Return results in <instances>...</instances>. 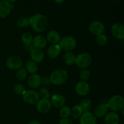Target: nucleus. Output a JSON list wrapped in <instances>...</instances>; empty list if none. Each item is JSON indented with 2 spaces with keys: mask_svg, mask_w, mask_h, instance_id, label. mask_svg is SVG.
Masks as SVG:
<instances>
[{
  "mask_svg": "<svg viewBox=\"0 0 124 124\" xmlns=\"http://www.w3.org/2000/svg\"><path fill=\"white\" fill-rule=\"evenodd\" d=\"M30 58L31 60L34 61L36 63H41L44 59L45 55L42 49L34 48L30 53Z\"/></svg>",
  "mask_w": 124,
  "mask_h": 124,
  "instance_id": "19",
  "label": "nucleus"
},
{
  "mask_svg": "<svg viewBox=\"0 0 124 124\" xmlns=\"http://www.w3.org/2000/svg\"><path fill=\"white\" fill-rule=\"evenodd\" d=\"M52 106L56 108H60L62 106L65 105L66 99L63 95L59 94H53L50 100Z\"/></svg>",
  "mask_w": 124,
  "mask_h": 124,
  "instance_id": "14",
  "label": "nucleus"
},
{
  "mask_svg": "<svg viewBox=\"0 0 124 124\" xmlns=\"http://www.w3.org/2000/svg\"><path fill=\"white\" fill-rule=\"evenodd\" d=\"M61 49L58 44H51L47 49V55L51 59H55L60 55Z\"/></svg>",
  "mask_w": 124,
  "mask_h": 124,
  "instance_id": "18",
  "label": "nucleus"
},
{
  "mask_svg": "<svg viewBox=\"0 0 124 124\" xmlns=\"http://www.w3.org/2000/svg\"><path fill=\"white\" fill-rule=\"evenodd\" d=\"M91 105H92V102H91L89 98H85L80 102L79 105L82 108L84 113V112L90 111V109L91 108Z\"/></svg>",
  "mask_w": 124,
  "mask_h": 124,
  "instance_id": "27",
  "label": "nucleus"
},
{
  "mask_svg": "<svg viewBox=\"0 0 124 124\" xmlns=\"http://www.w3.org/2000/svg\"><path fill=\"white\" fill-rule=\"evenodd\" d=\"M13 7V5L7 0L0 1V18H5L8 17Z\"/></svg>",
  "mask_w": 124,
  "mask_h": 124,
  "instance_id": "11",
  "label": "nucleus"
},
{
  "mask_svg": "<svg viewBox=\"0 0 124 124\" xmlns=\"http://www.w3.org/2000/svg\"><path fill=\"white\" fill-rule=\"evenodd\" d=\"M42 77L37 73L30 75L27 80V84L31 89H36L41 85Z\"/></svg>",
  "mask_w": 124,
  "mask_h": 124,
  "instance_id": "15",
  "label": "nucleus"
},
{
  "mask_svg": "<svg viewBox=\"0 0 124 124\" xmlns=\"http://www.w3.org/2000/svg\"><path fill=\"white\" fill-rule=\"evenodd\" d=\"M82 113L83 111L79 105H75L70 109V115L74 119L79 118Z\"/></svg>",
  "mask_w": 124,
  "mask_h": 124,
  "instance_id": "24",
  "label": "nucleus"
},
{
  "mask_svg": "<svg viewBox=\"0 0 124 124\" xmlns=\"http://www.w3.org/2000/svg\"><path fill=\"white\" fill-rule=\"evenodd\" d=\"M6 66L11 70H18L23 67V60L18 56L13 55L8 57L6 62Z\"/></svg>",
  "mask_w": 124,
  "mask_h": 124,
  "instance_id": "8",
  "label": "nucleus"
},
{
  "mask_svg": "<svg viewBox=\"0 0 124 124\" xmlns=\"http://www.w3.org/2000/svg\"><path fill=\"white\" fill-rule=\"evenodd\" d=\"M59 124H73V122L70 119L66 118V119H62L59 121Z\"/></svg>",
  "mask_w": 124,
  "mask_h": 124,
  "instance_id": "35",
  "label": "nucleus"
},
{
  "mask_svg": "<svg viewBox=\"0 0 124 124\" xmlns=\"http://www.w3.org/2000/svg\"><path fill=\"white\" fill-rule=\"evenodd\" d=\"M7 1H8L9 2H10V3H13V2H15V1H16V0H7Z\"/></svg>",
  "mask_w": 124,
  "mask_h": 124,
  "instance_id": "39",
  "label": "nucleus"
},
{
  "mask_svg": "<svg viewBox=\"0 0 124 124\" xmlns=\"http://www.w3.org/2000/svg\"><path fill=\"white\" fill-rule=\"evenodd\" d=\"M17 25L21 28H25L30 26L29 19L25 17H20L17 20Z\"/></svg>",
  "mask_w": 124,
  "mask_h": 124,
  "instance_id": "28",
  "label": "nucleus"
},
{
  "mask_svg": "<svg viewBox=\"0 0 124 124\" xmlns=\"http://www.w3.org/2000/svg\"><path fill=\"white\" fill-rule=\"evenodd\" d=\"M69 78L67 71L64 69H58L52 72L49 77L50 81L54 85H61L65 83Z\"/></svg>",
  "mask_w": 124,
  "mask_h": 124,
  "instance_id": "2",
  "label": "nucleus"
},
{
  "mask_svg": "<svg viewBox=\"0 0 124 124\" xmlns=\"http://www.w3.org/2000/svg\"></svg>",
  "mask_w": 124,
  "mask_h": 124,
  "instance_id": "41",
  "label": "nucleus"
},
{
  "mask_svg": "<svg viewBox=\"0 0 124 124\" xmlns=\"http://www.w3.org/2000/svg\"><path fill=\"white\" fill-rule=\"evenodd\" d=\"M111 32L113 36L117 40H124V26L122 23H114L111 27Z\"/></svg>",
  "mask_w": 124,
  "mask_h": 124,
  "instance_id": "10",
  "label": "nucleus"
},
{
  "mask_svg": "<svg viewBox=\"0 0 124 124\" xmlns=\"http://www.w3.org/2000/svg\"><path fill=\"white\" fill-rule=\"evenodd\" d=\"M38 93L39 96V97H41V98H48L50 96L49 90L48 89V88L45 87V86H42V87L40 88Z\"/></svg>",
  "mask_w": 124,
  "mask_h": 124,
  "instance_id": "33",
  "label": "nucleus"
},
{
  "mask_svg": "<svg viewBox=\"0 0 124 124\" xmlns=\"http://www.w3.org/2000/svg\"><path fill=\"white\" fill-rule=\"evenodd\" d=\"M50 100L47 98H41L36 103V109L39 113L46 114L50 111L52 108Z\"/></svg>",
  "mask_w": 124,
  "mask_h": 124,
  "instance_id": "9",
  "label": "nucleus"
},
{
  "mask_svg": "<svg viewBox=\"0 0 124 124\" xmlns=\"http://www.w3.org/2000/svg\"><path fill=\"white\" fill-rule=\"evenodd\" d=\"M27 76V71L25 68L21 67V68L17 70L16 77V79L18 80L23 81V80L26 79Z\"/></svg>",
  "mask_w": 124,
  "mask_h": 124,
  "instance_id": "26",
  "label": "nucleus"
},
{
  "mask_svg": "<svg viewBox=\"0 0 124 124\" xmlns=\"http://www.w3.org/2000/svg\"><path fill=\"white\" fill-rule=\"evenodd\" d=\"M92 63V57L87 52H82L76 57L75 63L81 69H86Z\"/></svg>",
  "mask_w": 124,
  "mask_h": 124,
  "instance_id": "5",
  "label": "nucleus"
},
{
  "mask_svg": "<svg viewBox=\"0 0 124 124\" xmlns=\"http://www.w3.org/2000/svg\"><path fill=\"white\" fill-rule=\"evenodd\" d=\"M50 83V81L49 77H44L42 78V80H41V85H48V84Z\"/></svg>",
  "mask_w": 124,
  "mask_h": 124,
  "instance_id": "36",
  "label": "nucleus"
},
{
  "mask_svg": "<svg viewBox=\"0 0 124 124\" xmlns=\"http://www.w3.org/2000/svg\"><path fill=\"white\" fill-rule=\"evenodd\" d=\"M28 124H41V123H40L38 120H31L30 122H29L28 123Z\"/></svg>",
  "mask_w": 124,
  "mask_h": 124,
  "instance_id": "37",
  "label": "nucleus"
},
{
  "mask_svg": "<svg viewBox=\"0 0 124 124\" xmlns=\"http://www.w3.org/2000/svg\"><path fill=\"white\" fill-rule=\"evenodd\" d=\"M107 41V36L104 34H101V35H99V36H97L96 38V42L99 46H104V45L106 44Z\"/></svg>",
  "mask_w": 124,
  "mask_h": 124,
  "instance_id": "32",
  "label": "nucleus"
},
{
  "mask_svg": "<svg viewBox=\"0 0 124 124\" xmlns=\"http://www.w3.org/2000/svg\"><path fill=\"white\" fill-rule=\"evenodd\" d=\"M65 1V0H54V2H55L56 4H60L63 3Z\"/></svg>",
  "mask_w": 124,
  "mask_h": 124,
  "instance_id": "38",
  "label": "nucleus"
},
{
  "mask_svg": "<svg viewBox=\"0 0 124 124\" xmlns=\"http://www.w3.org/2000/svg\"><path fill=\"white\" fill-rule=\"evenodd\" d=\"M79 77L81 81H87L90 77V72L87 69H82V70L80 72Z\"/></svg>",
  "mask_w": 124,
  "mask_h": 124,
  "instance_id": "31",
  "label": "nucleus"
},
{
  "mask_svg": "<svg viewBox=\"0 0 124 124\" xmlns=\"http://www.w3.org/2000/svg\"><path fill=\"white\" fill-rule=\"evenodd\" d=\"M109 108L107 103H101L96 106L93 110V115L96 117L101 118L105 117V115L108 113Z\"/></svg>",
  "mask_w": 124,
  "mask_h": 124,
  "instance_id": "16",
  "label": "nucleus"
},
{
  "mask_svg": "<svg viewBox=\"0 0 124 124\" xmlns=\"http://www.w3.org/2000/svg\"><path fill=\"white\" fill-rule=\"evenodd\" d=\"M61 51H71L73 50L77 45V41L76 38L72 36H66L61 38L58 43Z\"/></svg>",
  "mask_w": 124,
  "mask_h": 124,
  "instance_id": "4",
  "label": "nucleus"
},
{
  "mask_svg": "<svg viewBox=\"0 0 124 124\" xmlns=\"http://www.w3.org/2000/svg\"><path fill=\"white\" fill-rule=\"evenodd\" d=\"M70 109L71 108L69 106L64 105L59 108V114L62 119H66L70 115Z\"/></svg>",
  "mask_w": 124,
  "mask_h": 124,
  "instance_id": "25",
  "label": "nucleus"
},
{
  "mask_svg": "<svg viewBox=\"0 0 124 124\" xmlns=\"http://www.w3.org/2000/svg\"><path fill=\"white\" fill-rule=\"evenodd\" d=\"M32 44L34 46V48L42 49L47 46V40L43 35H38L33 38Z\"/></svg>",
  "mask_w": 124,
  "mask_h": 124,
  "instance_id": "17",
  "label": "nucleus"
},
{
  "mask_svg": "<svg viewBox=\"0 0 124 124\" xmlns=\"http://www.w3.org/2000/svg\"><path fill=\"white\" fill-rule=\"evenodd\" d=\"M23 101L28 105L36 104L39 99V96L37 91L33 89L26 90L23 95Z\"/></svg>",
  "mask_w": 124,
  "mask_h": 124,
  "instance_id": "7",
  "label": "nucleus"
},
{
  "mask_svg": "<svg viewBox=\"0 0 124 124\" xmlns=\"http://www.w3.org/2000/svg\"><path fill=\"white\" fill-rule=\"evenodd\" d=\"M25 68L27 72L31 74H35L37 72L38 70V66L37 63L31 60L27 62Z\"/></svg>",
  "mask_w": 124,
  "mask_h": 124,
  "instance_id": "23",
  "label": "nucleus"
},
{
  "mask_svg": "<svg viewBox=\"0 0 124 124\" xmlns=\"http://www.w3.org/2000/svg\"><path fill=\"white\" fill-rule=\"evenodd\" d=\"M80 124H96V117L90 111L84 112L79 117Z\"/></svg>",
  "mask_w": 124,
  "mask_h": 124,
  "instance_id": "13",
  "label": "nucleus"
},
{
  "mask_svg": "<svg viewBox=\"0 0 124 124\" xmlns=\"http://www.w3.org/2000/svg\"><path fill=\"white\" fill-rule=\"evenodd\" d=\"M60 34H59L56 30H52L48 32L47 34L46 39L47 40V42L51 43V44H58L59 41L61 40Z\"/></svg>",
  "mask_w": 124,
  "mask_h": 124,
  "instance_id": "21",
  "label": "nucleus"
},
{
  "mask_svg": "<svg viewBox=\"0 0 124 124\" xmlns=\"http://www.w3.org/2000/svg\"><path fill=\"white\" fill-rule=\"evenodd\" d=\"M75 89L76 94L79 96H85L89 93L90 88L87 81H80L76 83Z\"/></svg>",
  "mask_w": 124,
  "mask_h": 124,
  "instance_id": "12",
  "label": "nucleus"
},
{
  "mask_svg": "<svg viewBox=\"0 0 124 124\" xmlns=\"http://www.w3.org/2000/svg\"><path fill=\"white\" fill-rule=\"evenodd\" d=\"M114 1H116V0H114Z\"/></svg>",
  "mask_w": 124,
  "mask_h": 124,
  "instance_id": "40",
  "label": "nucleus"
},
{
  "mask_svg": "<svg viewBox=\"0 0 124 124\" xmlns=\"http://www.w3.org/2000/svg\"><path fill=\"white\" fill-rule=\"evenodd\" d=\"M33 38V37L32 34L30 32L24 33L21 36V40L24 45L32 43Z\"/></svg>",
  "mask_w": 124,
  "mask_h": 124,
  "instance_id": "29",
  "label": "nucleus"
},
{
  "mask_svg": "<svg viewBox=\"0 0 124 124\" xmlns=\"http://www.w3.org/2000/svg\"><path fill=\"white\" fill-rule=\"evenodd\" d=\"M30 26L34 31L38 33L44 32L48 27V20L46 16L36 13L29 18Z\"/></svg>",
  "mask_w": 124,
  "mask_h": 124,
  "instance_id": "1",
  "label": "nucleus"
},
{
  "mask_svg": "<svg viewBox=\"0 0 124 124\" xmlns=\"http://www.w3.org/2000/svg\"><path fill=\"white\" fill-rule=\"evenodd\" d=\"M88 30L91 34L97 36L104 34L105 27L104 23L100 21L95 20L90 23L88 25Z\"/></svg>",
  "mask_w": 124,
  "mask_h": 124,
  "instance_id": "6",
  "label": "nucleus"
},
{
  "mask_svg": "<svg viewBox=\"0 0 124 124\" xmlns=\"http://www.w3.org/2000/svg\"><path fill=\"white\" fill-rule=\"evenodd\" d=\"M120 117L116 112L111 111L105 115V124H118L119 123Z\"/></svg>",
  "mask_w": 124,
  "mask_h": 124,
  "instance_id": "20",
  "label": "nucleus"
},
{
  "mask_svg": "<svg viewBox=\"0 0 124 124\" xmlns=\"http://www.w3.org/2000/svg\"><path fill=\"white\" fill-rule=\"evenodd\" d=\"M13 91L15 92L16 94L18 95H22L23 96L24 93H25V91H26V88L25 86L21 83H18L16 84L13 87Z\"/></svg>",
  "mask_w": 124,
  "mask_h": 124,
  "instance_id": "30",
  "label": "nucleus"
},
{
  "mask_svg": "<svg viewBox=\"0 0 124 124\" xmlns=\"http://www.w3.org/2000/svg\"><path fill=\"white\" fill-rule=\"evenodd\" d=\"M34 49V46L32 43L29 44H26L24 46V50L26 52H29L30 53L31 51Z\"/></svg>",
  "mask_w": 124,
  "mask_h": 124,
  "instance_id": "34",
  "label": "nucleus"
},
{
  "mask_svg": "<svg viewBox=\"0 0 124 124\" xmlns=\"http://www.w3.org/2000/svg\"><path fill=\"white\" fill-rule=\"evenodd\" d=\"M64 62L67 65L71 66L73 65L75 63V60H76V56L74 55L73 52L71 51H68L66 52L64 54L63 57Z\"/></svg>",
  "mask_w": 124,
  "mask_h": 124,
  "instance_id": "22",
  "label": "nucleus"
},
{
  "mask_svg": "<svg viewBox=\"0 0 124 124\" xmlns=\"http://www.w3.org/2000/svg\"><path fill=\"white\" fill-rule=\"evenodd\" d=\"M109 109L112 111L118 112L124 107V98L121 95L116 94L109 99L107 103Z\"/></svg>",
  "mask_w": 124,
  "mask_h": 124,
  "instance_id": "3",
  "label": "nucleus"
}]
</instances>
